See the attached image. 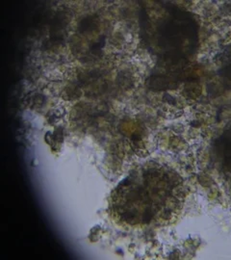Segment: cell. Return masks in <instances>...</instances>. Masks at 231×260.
I'll return each mask as SVG.
<instances>
[{
    "mask_svg": "<svg viewBox=\"0 0 231 260\" xmlns=\"http://www.w3.org/2000/svg\"><path fill=\"white\" fill-rule=\"evenodd\" d=\"M114 208L132 225L164 221L177 210L182 201L181 179L161 167L139 169L115 191Z\"/></svg>",
    "mask_w": 231,
    "mask_h": 260,
    "instance_id": "cell-1",
    "label": "cell"
},
{
    "mask_svg": "<svg viewBox=\"0 0 231 260\" xmlns=\"http://www.w3.org/2000/svg\"><path fill=\"white\" fill-rule=\"evenodd\" d=\"M150 32L151 46L160 53L172 57L184 56L191 51L196 40L194 21L183 12H167L155 19L154 25L147 29Z\"/></svg>",
    "mask_w": 231,
    "mask_h": 260,
    "instance_id": "cell-2",
    "label": "cell"
},
{
    "mask_svg": "<svg viewBox=\"0 0 231 260\" xmlns=\"http://www.w3.org/2000/svg\"><path fill=\"white\" fill-rule=\"evenodd\" d=\"M218 154L221 157L222 167L231 173V130L226 131L218 144Z\"/></svg>",
    "mask_w": 231,
    "mask_h": 260,
    "instance_id": "cell-3",
    "label": "cell"
}]
</instances>
